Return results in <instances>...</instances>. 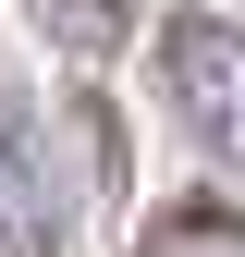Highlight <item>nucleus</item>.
<instances>
[{"mask_svg":"<svg viewBox=\"0 0 245 257\" xmlns=\"http://www.w3.org/2000/svg\"><path fill=\"white\" fill-rule=\"evenodd\" d=\"M0 245L13 257H74V184H61L49 110L25 86H0Z\"/></svg>","mask_w":245,"mask_h":257,"instance_id":"nucleus-2","label":"nucleus"},{"mask_svg":"<svg viewBox=\"0 0 245 257\" xmlns=\"http://www.w3.org/2000/svg\"><path fill=\"white\" fill-rule=\"evenodd\" d=\"M25 25H37L61 61H110L135 37V0H25Z\"/></svg>","mask_w":245,"mask_h":257,"instance_id":"nucleus-4","label":"nucleus"},{"mask_svg":"<svg viewBox=\"0 0 245 257\" xmlns=\"http://www.w3.org/2000/svg\"><path fill=\"white\" fill-rule=\"evenodd\" d=\"M135 257H245V208L233 196H172V208H147Z\"/></svg>","mask_w":245,"mask_h":257,"instance_id":"nucleus-3","label":"nucleus"},{"mask_svg":"<svg viewBox=\"0 0 245 257\" xmlns=\"http://www.w3.org/2000/svg\"><path fill=\"white\" fill-rule=\"evenodd\" d=\"M147 74H160V110L196 135L221 172H245V25L221 13H160L147 25Z\"/></svg>","mask_w":245,"mask_h":257,"instance_id":"nucleus-1","label":"nucleus"}]
</instances>
